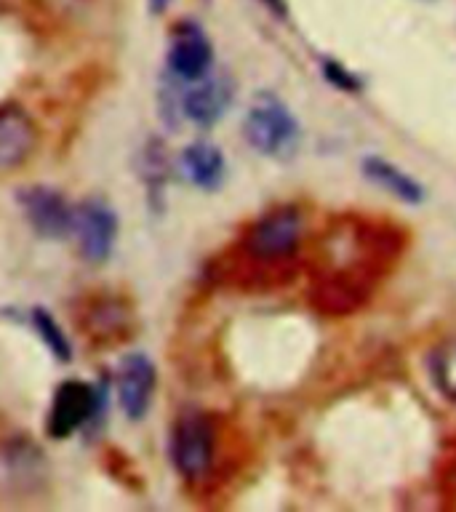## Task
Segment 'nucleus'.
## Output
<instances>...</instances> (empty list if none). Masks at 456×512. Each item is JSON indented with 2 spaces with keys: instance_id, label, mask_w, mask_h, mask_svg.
I'll list each match as a JSON object with an SVG mask.
<instances>
[{
  "instance_id": "7",
  "label": "nucleus",
  "mask_w": 456,
  "mask_h": 512,
  "mask_svg": "<svg viewBox=\"0 0 456 512\" xmlns=\"http://www.w3.org/2000/svg\"><path fill=\"white\" fill-rule=\"evenodd\" d=\"M232 96H235V86L230 75L208 72L203 78L184 83V91L176 96V104H179L176 110L195 126L208 128L224 118V112L230 110Z\"/></svg>"
},
{
  "instance_id": "3",
  "label": "nucleus",
  "mask_w": 456,
  "mask_h": 512,
  "mask_svg": "<svg viewBox=\"0 0 456 512\" xmlns=\"http://www.w3.org/2000/svg\"><path fill=\"white\" fill-rule=\"evenodd\" d=\"M104 406V387L86 379H67L54 390L48 406L46 430L51 438L62 440L83 430L99 416Z\"/></svg>"
},
{
  "instance_id": "6",
  "label": "nucleus",
  "mask_w": 456,
  "mask_h": 512,
  "mask_svg": "<svg viewBox=\"0 0 456 512\" xmlns=\"http://www.w3.org/2000/svg\"><path fill=\"white\" fill-rule=\"evenodd\" d=\"M16 200H19L24 219L30 222L35 235L48 240H59L72 235L75 206L59 190L46 187V184H35V187H24Z\"/></svg>"
},
{
  "instance_id": "2",
  "label": "nucleus",
  "mask_w": 456,
  "mask_h": 512,
  "mask_svg": "<svg viewBox=\"0 0 456 512\" xmlns=\"http://www.w3.org/2000/svg\"><path fill=\"white\" fill-rule=\"evenodd\" d=\"M168 454L174 470L187 483H198L211 472L216 456V430L206 414H184L176 419Z\"/></svg>"
},
{
  "instance_id": "13",
  "label": "nucleus",
  "mask_w": 456,
  "mask_h": 512,
  "mask_svg": "<svg viewBox=\"0 0 456 512\" xmlns=\"http://www.w3.org/2000/svg\"><path fill=\"white\" fill-rule=\"evenodd\" d=\"M30 326H32V331L38 334L40 342L46 344L48 352H51L56 360L67 363V360L72 358L70 339H67V334H64L62 326L56 323V318L51 315V312L43 310V307H32V310H30Z\"/></svg>"
},
{
  "instance_id": "4",
  "label": "nucleus",
  "mask_w": 456,
  "mask_h": 512,
  "mask_svg": "<svg viewBox=\"0 0 456 512\" xmlns=\"http://www.w3.org/2000/svg\"><path fill=\"white\" fill-rule=\"evenodd\" d=\"M118 211L107 198H86L75 206L72 235L78 240L80 256L91 264H104L118 243Z\"/></svg>"
},
{
  "instance_id": "12",
  "label": "nucleus",
  "mask_w": 456,
  "mask_h": 512,
  "mask_svg": "<svg viewBox=\"0 0 456 512\" xmlns=\"http://www.w3.org/2000/svg\"><path fill=\"white\" fill-rule=\"evenodd\" d=\"M363 174H366V179H371L376 187H382L384 192H390V195H395V198L403 200V203H422L424 200L422 184L416 182L411 174H406L400 166L390 163V160L371 155V158L363 160Z\"/></svg>"
},
{
  "instance_id": "8",
  "label": "nucleus",
  "mask_w": 456,
  "mask_h": 512,
  "mask_svg": "<svg viewBox=\"0 0 456 512\" xmlns=\"http://www.w3.org/2000/svg\"><path fill=\"white\" fill-rule=\"evenodd\" d=\"M158 387V371L150 355L144 352H128L126 358L120 360L118 374H115V392H118V403L123 414L131 422H139L147 416L152 406V395Z\"/></svg>"
},
{
  "instance_id": "15",
  "label": "nucleus",
  "mask_w": 456,
  "mask_h": 512,
  "mask_svg": "<svg viewBox=\"0 0 456 512\" xmlns=\"http://www.w3.org/2000/svg\"><path fill=\"white\" fill-rule=\"evenodd\" d=\"M323 75H326V80L331 86L342 88V91H358L360 88V80L355 78L350 70H344L342 64L334 62V59H326V62H323Z\"/></svg>"
},
{
  "instance_id": "5",
  "label": "nucleus",
  "mask_w": 456,
  "mask_h": 512,
  "mask_svg": "<svg viewBox=\"0 0 456 512\" xmlns=\"http://www.w3.org/2000/svg\"><path fill=\"white\" fill-rule=\"evenodd\" d=\"M302 240V219L294 208H275L248 230V254L259 262H280L294 254Z\"/></svg>"
},
{
  "instance_id": "11",
  "label": "nucleus",
  "mask_w": 456,
  "mask_h": 512,
  "mask_svg": "<svg viewBox=\"0 0 456 512\" xmlns=\"http://www.w3.org/2000/svg\"><path fill=\"white\" fill-rule=\"evenodd\" d=\"M179 168H182L184 179L195 184L198 190H216L222 187L224 174H227V160L224 152L211 142H192L187 144L179 155Z\"/></svg>"
},
{
  "instance_id": "10",
  "label": "nucleus",
  "mask_w": 456,
  "mask_h": 512,
  "mask_svg": "<svg viewBox=\"0 0 456 512\" xmlns=\"http://www.w3.org/2000/svg\"><path fill=\"white\" fill-rule=\"evenodd\" d=\"M38 147V126L30 112L16 104L0 107V174L24 166Z\"/></svg>"
},
{
  "instance_id": "1",
  "label": "nucleus",
  "mask_w": 456,
  "mask_h": 512,
  "mask_svg": "<svg viewBox=\"0 0 456 512\" xmlns=\"http://www.w3.org/2000/svg\"><path fill=\"white\" fill-rule=\"evenodd\" d=\"M243 136L259 155L286 160L299 147V120L275 94H259L243 120Z\"/></svg>"
},
{
  "instance_id": "16",
  "label": "nucleus",
  "mask_w": 456,
  "mask_h": 512,
  "mask_svg": "<svg viewBox=\"0 0 456 512\" xmlns=\"http://www.w3.org/2000/svg\"><path fill=\"white\" fill-rule=\"evenodd\" d=\"M147 3H150L152 14H163V11H166V8L171 6L174 0H147Z\"/></svg>"
},
{
  "instance_id": "17",
  "label": "nucleus",
  "mask_w": 456,
  "mask_h": 512,
  "mask_svg": "<svg viewBox=\"0 0 456 512\" xmlns=\"http://www.w3.org/2000/svg\"><path fill=\"white\" fill-rule=\"evenodd\" d=\"M264 6H270L275 14H286V0H262Z\"/></svg>"
},
{
  "instance_id": "14",
  "label": "nucleus",
  "mask_w": 456,
  "mask_h": 512,
  "mask_svg": "<svg viewBox=\"0 0 456 512\" xmlns=\"http://www.w3.org/2000/svg\"><path fill=\"white\" fill-rule=\"evenodd\" d=\"M432 382L451 403H456V339L443 342L432 352Z\"/></svg>"
},
{
  "instance_id": "9",
  "label": "nucleus",
  "mask_w": 456,
  "mask_h": 512,
  "mask_svg": "<svg viewBox=\"0 0 456 512\" xmlns=\"http://www.w3.org/2000/svg\"><path fill=\"white\" fill-rule=\"evenodd\" d=\"M166 62L171 78L179 83H192V80L203 78L211 72V62H214L211 40L195 24H182L171 38Z\"/></svg>"
}]
</instances>
